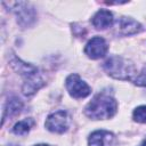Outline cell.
Wrapping results in <instances>:
<instances>
[{
  "instance_id": "1",
  "label": "cell",
  "mask_w": 146,
  "mask_h": 146,
  "mask_svg": "<svg viewBox=\"0 0 146 146\" xmlns=\"http://www.w3.org/2000/svg\"><path fill=\"white\" fill-rule=\"evenodd\" d=\"M116 100L112 96L102 92L92 98V100L87 105L84 113L94 120H106L116 113Z\"/></svg>"
},
{
  "instance_id": "2",
  "label": "cell",
  "mask_w": 146,
  "mask_h": 146,
  "mask_svg": "<svg viewBox=\"0 0 146 146\" xmlns=\"http://www.w3.org/2000/svg\"><path fill=\"white\" fill-rule=\"evenodd\" d=\"M105 71L113 78L120 80L131 79L135 74L133 65L120 56H112L104 63Z\"/></svg>"
},
{
  "instance_id": "3",
  "label": "cell",
  "mask_w": 146,
  "mask_h": 146,
  "mask_svg": "<svg viewBox=\"0 0 146 146\" xmlns=\"http://www.w3.org/2000/svg\"><path fill=\"white\" fill-rule=\"evenodd\" d=\"M70 124V117L65 111H57L50 114L46 120V128L56 133H63L67 130Z\"/></svg>"
},
{
  "instance_id": "4",
  "label": "cell",
  "mask_w": 146,
  "mask_h": 146,
  "mask_svg": "<svg viewBox=\"0 0 146 146\" xmlns=\"http://www.w3.org/2000/svg\"><path fill=\"white\" fill-rule=\"evenodd\" d=\"M66 89L74 98H84L90 94L89 86L78 74H71L66 79Z\"/></svg>"
},
{
  "instance_id": "5",
  "label": "cell",
  "mask_w": 146,
  "mask_h": 146,
  "mask_svg": "<svg viewBox=\"0 0 146 146\" xmlns=\"http://www.w3.org/2000/svg\"><path fill=\"white\" fill-rule=\"evenodd\" d=\"M107 49L108 47L106 41L100 36H95L91 40H89V42L87 43L84 48V52L88 55V57L92 59H97L104 57L107 52Z\"/></svg>"
},
{
  "instance_id": "6",
  "label": "cell",
  "mask_w": 146,
  "mask_h": 146,
  "mask_svg": "<svg viewBox=\"0 0 146 146\" xmlns=\"http://www.w3.org/2000/svg\"><path fill=\"white\" fill-rule=\"evenodd\" d=\"M16 6L17 7L15 8V11H16L18 23L23 26L31 25L35 18L33 8L26 2H16Z\"/></svg>"
},
{
  "instance_id": "7",
  "label": "cell",
  "mask_w": 146,
  "mask_h": 146,
  "mask_svg": "<svg viewBox=\"0 0 146 146\" xmlns=\"http://www.w3.org/2000/svg\"><path fill=\"white\" fill-rule=\"evenodd\" d=\"M114 141V135L105 130H97L89 137V146H113Z\"/></svg>"
},
{
  "instance_id": "8",
  "label": "cell",
  "mask_w": 146,
  "mask_h": 146,
  "mask_svg": "<svg viewBox=\"0 0 146 146\" xmlns=\"http://www.w3.org/2000/svg\"><path fill=\"white\" fill-rule=\"evenodd\" d=\"M113 23V15L111 11L102 9L96 13V15L92 17V24L98 30H105L110 27Z\"/></svg>"
},
{
  "instance_id": "9",
  "label": "cell",
  "mask_w": 146,
  "mask_h": 146,
  "mask_svg": "<svg viewBox=\"0 0 146 146\" xmlns=\"http://www.w3.org/2000/svg\"><path fill=\"white\" fill-rule=\"evenodd\" d=\"M117 29L122 34H133L140 30V24L129 17H122L117 21Z\"/></svg>"
},
{
  "instance_id": "10",
  "label": "cell",
  "mask_w": 146,
  "mask_h": 146,
  "mask_svg": "<svg viewBox=\"0 0 146 146\" xmlns=\"http://www.w3.org/2000/svg\"><path fill=\"white\" fill-rule=\"evenodd\" d=\"M22 107H23V104H22V102L19 99H17V98L9 99L7 105H6V107H5V112H3V116H2V122H5L7 116L10 117V116H14V115L18 114L21 112Z\"/></svg>"
},
{
  "instance_id": "11",
  "label": "cell",
  "mask_w": 146,
  "mask_h": 146,
  "mask_svg": "<svg viewBox=\"0 0 146 146\" xmlns=\"http://www.w3.org/2000/svg\"><path fill=\"white\" fill-rule=\"evenodd\" d=\"M32 124H33V120H32V119H25V120H23V121H19V122H17V123L14 125L13 132H14L15 135L23 136V135H25V133H27V132L30 131Z\"/></svg>"
},
{
  "instance_id": "12",
  "label": "cell",
  "mask_w": 146,
  "mask_h": 146,
  "mask_svg": "<svg viewBox=\"0 0 146 146\" xmlns=\"http://www.w3.org/2000/svg\"><path fill=\"white\" fill-rule=\"evenodd\" d=\"M133 120L140 123H146V105L139 106L133 111Z\"/></svg>"
},
{
  "instance_id": "13",
  "label": "cell",
  "mask_w": 146,
  "mask_h": 146,
  "mask_svg": "<svg viewBox=\"0 0 146 146\" xmlns=\"http://www.w3.org/2000/svg\"><path fill=\"white\" fill-rule=\"evenodd\" d=\"M135 83L138 86H143L146 87V65L144 66V68L141 70V72L137 75V78L135 79Z\"/></svg>"
},
{
  "instance_id": "14",
  "label": "cell",
  "mask_w": 146,
  "mask_h": 146,
  "mask_svg": "<svg viewBox=\"0 0 146 146\" xmlns=\"http://www.w3.org/2000/svg\"><path fill=\"white\" fill-rule=\"evenodd\" d=\"M140 146H146V139H145V140H144V141H143V144H141V145H140Z\"/></svg>"
},
{
  "instance_id": "15",
  "label": "cell",
  "mask_w": 146,
  "mask_h": 146,
  "mask_svg": "<svg viewBox=\"0 0 146 146\" xmlns=\"http://www.w3.org/2000/svg\"><path fill=\"white\" fill-rule=\"evenodd\" d=\"M34 146H48V145H44V144H39V145H34Z\"/></svg>"
}]
</instances>
